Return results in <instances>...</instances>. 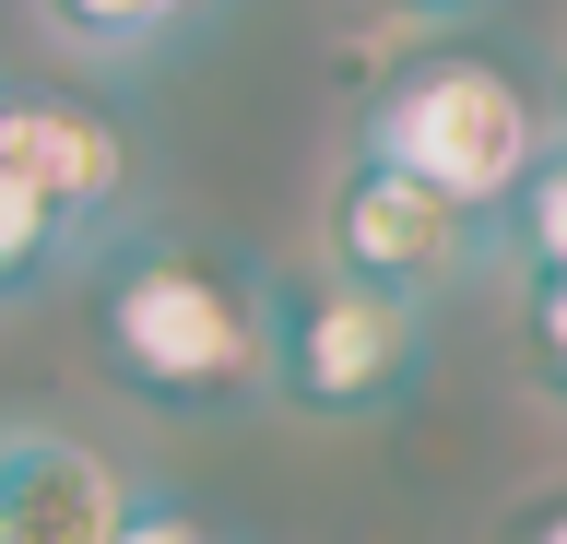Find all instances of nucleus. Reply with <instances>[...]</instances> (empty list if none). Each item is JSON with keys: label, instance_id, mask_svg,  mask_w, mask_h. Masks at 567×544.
<instances>
[{"label": "nucleus", "instance_id": "f8f14e48", "mask_svg": "<svg viewBox=\"0 0 567 544\" xmlns=\"http://www.w3.org/2000/svg\"><path fill=\"white\" fill-rule=\"evenodd\" d=\"M379 12H473V0H379Z\"/></svg>", "mask_w": 567, "mask_h": 544}, {"label": "nucleus", "instance_id": "4468645a", "mask_svg": "<svg viewBox=\"0 0 567 544\" xmlns=\"http://www.w3.org/2000/svg\"><path fill=\"white\" fill-rule=\"evenodd\" d=\"M556 119H567V60H556Z\"/></svg>", "mask_w": 567, "mask_h": 544}, {"label": "nucleus", "instance_id": "20e7f679", "mask_svg": "<svg viewBox=\"0 0 567 544\" xmlns=\"http://www.w3.org/2000/svg\"><path fill=\"white\" fill-rule=\"evenodd\" d=\"M319 249H331V273H343V285L425 308V296L461 285L473 260H496V214H461L450 189L402 178L390 154L354 143V166L331 178V214H319Z\"/></svg>", "mask_w": 567, "mask_h": 544}, {"label": "nucleus", "instance_id": "0eeeda50", "mask_svg": "<svg viewBox=\"0 0 567 544\" xmlns=\"http://www.w3.org/2000/svg\"><path fill=\"white\" fill-rule=\"evenodd\" d=\"M496 249L520 260V285H567V154H544V166L508 189V214H496Z\"/></svg>", "mask_w": 567, "mask_h": 544}, {"label": "nucleus", "instance_id": "f257e3e1", "mask_svg": "<svg viewBox=\"0 0 567 544\" xmlns=\"http://www.w3.org/2000/svg\"><path fill=\"white\" fill-rule=\"evenodd\" d=\"M95 343L154 414H237L272 391V320L237 260L189 249V237H142L106 260L95 285Z\"/></svg>", "mask_w": 567, "mask_h": 544}, {"label": "nucleus", "instance_id": "6e6552de", "mask_svg": "<svg viewBox=\"0 0 567 544\" xmlns=\"http://www.w3.org/2000/svg\"><path fill=\"white\" fill-rule=\"evenodd\" d=\"M60 249H71V225L48 214V202L24 189V166L0 154V296H12V285H35V273H48Z\"/></svg>", "mask_w": 567, "mask_h": 544}, {"label": "nucleus", "instance_id": "423d86ee", "mask_svg": "<svg viewBox=\"0 0 567 544\" xmlns=\"http://www.w3.org/2000/svg\"><path fill=\"white\" fill-rule=\"evenodd\" d=\"M118 473L60 427H0V544H118Z\"/></svg>", "mask_w": 567, "mask_h": 544}, {"label": "nucleus", "instance_id": "9d476101", "mask_svg": "<svg viewBox=\"0 0 567 544\" xmlns=\"http://www.w3.org/2000/svg\"><path fill=\"white\" fill-rule=\"evenodd\" d=\"M520 367L544 379V402H567V285H520Z\"/></svg>", "mask_w": 567, "mask_h": 544}, {"label": "nucleus", "instance_id": "7ed1b4c3", "mask_svg": "<svg viewBox=\"0 0 567 544\" xmlns=\"http://www.w3.org/2000/svg\"><path fill=\"white\" fill-rule=\"evenodd\" d=\"M260 320H272V391L296 414H319V427H367L425 379V308L367 296L343 273L260 285Z\"/></svg>", "mask_w": 567, "mask_h": 544}, {"label": "nucleus", "instance_id": "39448f33", "mask_svg": "<svg viewBox=\"0 0 567 544\" xmlns=\"http://www.w3.org/2000/svg\"><path fill=\"white\" fill-rule=\"evenodd\" d=\"M0 154L24 166V189L71 237H95V225L118 214V189H131V143H118L95 107H71V95H0Z\"/></svg>", "mask_w": 567, "mask_h": 544}, {"label": "nucleus", "instance_id": "1a4fd4ad", "mask_svg": "<svg viewBox=\"0 0 567 544\" xmlns=\"http://www.w3.org/2000/svg\"><path fill=\"white\" fill-rule=\"evenodd\" d=\"M48 12H60L83 48H154L177 12H189V0H48Z\"/></svg>", "mask_w": 567, "mask_h": 544}, {"label": "nucleus", "instance_id": "f03ea898", "mask_svg": "<svg viewBox=\"0 0 567 544\" xmlns=\"http://www.w3.org/2000/svg\"><path fill=\"white\" fill-rule=\"evenodd\" d=\"M367 154H390L425 189H450L461 214H508V189L544 166V107H532V83L508 60L437 48L414 72H390V95L367 107Z\"/></svg>", "mask_w": 567, "mask_h": 544}, {"label": "nucleus", "instance_id": "ddd939ff", "mask_svg": "<svg viewBox=\"0 0 567 544\" xmlns=\"http://www.w3.org/2000/svg\"><path fill=\"white\" fill-rule=\"evenodd\" d=\"M532 544H567V509H544V521H532Z\"/></svg>", "mask_w": 567, "mask_h": 544}, {"label": "nucleus", "instance_id": "9b49d317", "mask_svg": "<svg viewBox=\"0 0 567 544\" xmlns=\"http://www.w3.org/2000/svg\"><path fill=\"white\" fill-rule=\"evenodd\" d=\"M118 544H213V533L189 521V509H166V497H131L118 509Z\"/></svg>", "mask_w": 567, "mask_h": 544}]
</instances>
